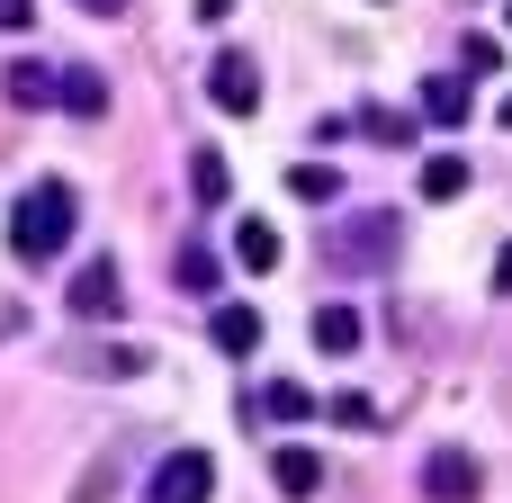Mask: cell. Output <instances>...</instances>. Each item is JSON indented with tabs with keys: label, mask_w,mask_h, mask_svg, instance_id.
I'll return each instance as SVG.
<instances>
[{
	"label": "cell",
	"mask_w": 512,
	"mask_h": 503,
	"mask_svg": "<svg viewBox=\"0 0 512 503\" xmlns=\"http://www.w3.org/2000/svg\"><path fill=\"white\" fill-rule=\"evenodd\" d=\"M72 225H81L72 180H27V189H18V207H9V252H18L27 270H45V261H63Z\"/></svg>",
	"instance_id": "1"
},
{
	"label": "cell",
	"mask_w": 512,
	"mask_h": 503,
	"mask_svg": "<svg viewBox=\"0 0 512 503\" xmlns=\"http://www.w3.org/2000/svg\"><path fill=\"white\" fill-rule=\"evenodd\" d=\"M396 252H405V225H396L387 207L351 216V225H342V243H333V261H342V270H396Z\"/></svg>",
	"instance_id": "2"
},
{
	"label": "cell",
	"mask_w": 512,
	"mask_h": 503,
	"mask_svg": "<svg viewBox=\"0 0 512 503\" xmlns=\"http://www.w3.org/2000/svg\"><path fill=\"white\" fill-rule=\"evenodd\" d=\"M63 306L81 315V324H117L126 315V279H117V261L99 252V261H81L72 270V288H63Z\"/></svg>",
	"instance_id": "3"
},
{
	"label": "cell",
	"mask_w": 512,
	"mask_h": 503,
	"mask_svg": "<svg viewBox=\"0 0 512 503\" xmlns=\"http://www.w3.org/2000/svg\"><path fill=\"white\" fill-rule=\"evenodd\" d=\"M207 495H216V459L207 450H171L153 468V486H144V503H207Z\"/></svg>",
	"instance_id": "4"
},
{
	"label": "cell",
	"mask_w": 512,
	"mask_h": 503,
	"mask_svg": "<svg viewBox=\"0 0 512 503\" xmlns=\"http://www.w3.org/2000/svg\"><path fill=\"white\" fill-rule=\"evenodd\" d=\"M207 99H216L225 117H252V108H261V63H252L243 45H225V54L207 63Z\"/></svg>",
	"instance_id": "5"
},
{
	"label": "cell",
	"mask_w": 512,
	"mask_h": 503,
	"mask_svg": "<svg viewBox=\"0 0 512 503\" xmlns=\"http://www.w3.org/2000/svg\"><path fill=\"white\" fill-rule=\"evenodd\" d=\"M477 486H486L477 450H432V459H423V495L432 503H477Z\"/></svg>",
	"instance_id": "6"
},
{
	"label": "cell",
	"mask_w": 512,
	"mask_h": 503,
	"mask_svg": "<svg viewBox=\"0 0 512 503\" xmlns=\"http://www.w3.org/2000/svg\"><path fill=\"white\" fill-rule=\"evenodd\" d=\"M234 261H243L252 279H270V270L288 261V243H279V225H270V216H243V225H234Z\"/></svg>",
	"instance_id": "7"
},
{
	"label": "cell",
	"mask_w": 512,
	"mask_h": 503,
	"mask_svg": "<svg viewBox=\"0 0 512 503\" xmlns=\"http://www.w3.org/2000/svg\"><path fill=\"white\" fill-rule=\"evenodd\" d=\"M207 333H216V351H225V360H252L270 324H261V306H216V315H207Z\"/></svg>",
	"instance_id": "8"
},
{
	"label": "cell",
	"mask_w": 512,
	"mask_h": 503,
	"mask_svg": "<svg viewBox=\"0 0 512 503\" xmlns=\"http://www.w3.org/2000/svg\"><path fill=\"white\" fill-rule=\"evenodd\" d=\"M0 90H9L18 108H63V72H54V63H9Z\"/></svg>",
	"instance_id": "9"
},
{
	"label": "cell",
	"mask_w": 512,
	"mask_h": 503,
	"mask_svg": "<svg viewBox=\"0 0 512 503\" xmlns=\"http://www.w3.org/2000/svg\"><path fill=\"white\" fill-rule=\"evenodd\" d=\"M270 486H279V495H288V503H306V495H315V486H324V459L288 441V450H270Z\"/></svg>",
	"instance_id": "10"
},
{
	"label": "cell",
	"mask_w": 512,
	"mask_h": 503,
	"mask_svg": "<svg viewBox=\"0 0 512 503\" xmlns=\"http://www.w3.org/2000/svg\"><path fill=\"white\" fill-rule=\"evenodd\" d=\"M468 108H477V99H468V72H432V81H423V117H432V126H468Z\"/></svg>",
	"instance_id": "11"
},
{
	"label": "cell",
	"mask_w": 512,
	"mask_h": 503,
	"mask_svg": "<svg viewBox=\"0 0 512 503\" xmlns=\"http://www.w3.org/2000/svg\"><path fill=\"white\" fill-rule=\"evenodd\" d=\"M360 333H369V324H360V306H315V351H324V360H351V351H360Z\"/></svg>",
	"instance_id": "12"
},
{
	"label": "cell",
	"mask_w": 512,
	"mask_h": 503,
	"mask_svg": "<svg viewBox=\"0 0 512 503\" xmlns=\"http://www.w3.org/2000/svg\"><path fill=\"white\" fill-rule=\"evenodd\" d=\"M63 108H72V117H108V81H99L90 63H63Z\"/></svg>",
	"instance_id": "13"
},
{
	"label": "cell",
	"mask_w": 512,
	"mask_h": 503,
	"mask_svg": "<svg viewBox=\"0 0 512 503\" xmlns=\"http://www.w3.org/2000/svg\"><path fill=\"white\" fill-rule=\"evenodd\" d=\"M189 189H198V207H225V198H234L225 153H207V144H198V153H189Z\"/></svg>",
	"instance_id": "14"
},
{
	"label": "cell",
	"mask_w": 512,
	"mask_h": 503,
	"mask_svg": "<svg viewBox=\"0 0 512 503\" xmlns=\"http://www.w3.org/2000/svg\"><path fill=\"white\" fill-rule=\"evenodd\" d=\"M423 198H432V207L468 198V162H459V153H432V162H423Z\"/></svg>",
	"instance_id": "15"
},
{
	"label": "cell",
	"mask_w": 512,
	"mask_h": 503,
	"mask_svg": "<svg viewBox=\"0 0 512 503\" xmlns=\"http://www.w3.org/2000/svg\"><path fill=\"white\" fill-rule=\"evenodd\" d=\"M252 405H261V414H270V423H306V414H315V396H306V387H297V378H270V387H261V396H252Z\"/></svg>",
	"instance_id": "16"
},
{
	"label": "cell",
	"mask_w": 512,
	"mask_h": 503,
	"mask_svg": "<svg viewBox=\"0 0 512 503\" xmlns=\"http://www.w3.org/2000/svg\"><path fill=\"white\" fill-rule=\"evenodd\" d=\"M288 189H297L306 207H333V198H342V171H333V162H297V171H288Z\"/></svg>",
	"instance_id": "17"
},
{
	"label": "cell",
	"mask_w": 512,
	"mask_h": 503,
	"mask_svg": "<svg viewBox=\"0 0 512 503\" xmlns=\"http://www.w3.org/2000/svg\"><path fill=\"white\" fill-rule=\"evenodd\" d=\"M180 288L216 297V252H207V243H189V252H180Z\"/></svg>",
	"instance_id": "18"
},
{
	"label": "cell",
	"mask_w": 512,
	"mask_h": 503,
	"mask_svg": "<svg viewBox=\"0 0 512 503\" xmlns=\"http://www.w3.org/2000/svg\"><path fill=\"white\" fill-rule=\"evenodd\" d=\"M477 72H504V45H495V36H468V81H477Z\"/></svg>",
	"instance_id": "19"
},
{
	"label": "cell",
	"mask_w": 512,
	"mask_h": 503,
	"mask_svg": "<svg viewBox=\"0 0 512 503\" xmlns=\"http://www.w3.org/2000/svg\"><path fill=\"white\" fill-rule=\"evenodd\" d=\"M27 18H36V0H0V27H9V36H18Z\"/></svg>",
	"instance_id": "20"
},
{
	"label": "cell",
	"mask_w": 512,
	"mask_h": 503,
	"mask_svg": "<svg viewBox=\"0 0 512 503\" xmlns=\"http://www.w3.org/2000/svg\"><path fill=\"white\" fill-rule=\"evenodd\" d=\"M495 297H512V243L495 252Z\"/></svg>",
	"instance_id": "21"
},
{
	"label": "cell",
	"mask_w": 512,
	"mask_h": 503,
	"mask_svg": "<svg viewBox=\"0 0 512 503\" xmlns=\"http://www.w3.org/2000/svg\"><path fill=\"white\" fill-rule=\"evenodd\" d=\"M81 9H90V18H117V9H126V0H81Z\"/></svg>",
	"instance_id": "22"
},
{
	"label": "cell",
	"mask_w": 512,
	"mask_h": 503,
	"mask_svg": "<svg viewBox=\"0 0 512 503\" xmlns=\"http://www.w3.org/2000/svg\"><path fill=\"white\" fill-rule=\"evenodd\" d=\"M225 9H234V0H198V18H225Z\"/></svg>",
	"instance_id": "23"
},
{
	"label": "cell",
	"mask_w": 512,
	"mask_h": 503,
	"mask_svg": "<svg viewBox=\"0 0 512 503\" xmlns=\"http://www.w3.org/2000/svg\"><path fill=\"white\" fill-rule=\"evenodd\" d=\"M495 126H512V90H504V108H495Z\"/></svg>",
	"instance_id": "24"
}]
</instances>
